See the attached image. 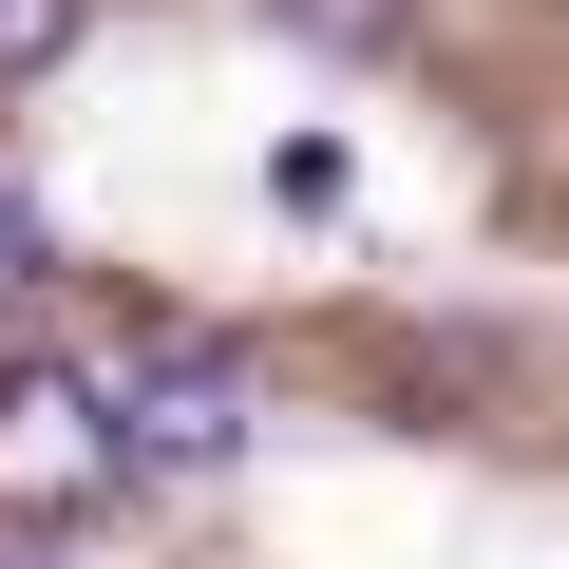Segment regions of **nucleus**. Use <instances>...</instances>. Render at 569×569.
Instances as JSON below:
<instances>
[{"label": "nucleus", "mask_w": 569, "mask_h": 569, "mask_svg": "<svg viewBox=\"0 0 569 569\" xmlns=\"http://www.w3.org/2000/svg\"><path fill=\"white\" fill-rule=\"evenodd\" d=\"M20 284H39V209L0 190V305H20Z\"/></svg>", "instance_id": "6"}, {"label": "nucleus", "mask_w": 569, "mask_h": 569, "mask_svg": "<svg viewBox=\"0 0 569 569\" xmlns=\"http://www.w3.org/2000/svg\"><path fill=\"white\" fill-rule=\"evenodd\" d=\"M0 569H58V550H0Z\"/></svg>", "instance_id": "7"}, {"label": "nucleus", "mask_w": 569, "mask_h": 569, "mask_svg": "<svg viewBox=\"0 0 569 569\" xmlns=\"http://www.w3.org/2000/svg\"><path fill=\"white\" fill-rule=\"evenodd\" d=\"M284 20H305V39H361V58H380V39H399V0H284Z\"/></svg>", "instance_id": "5"}, {"label": "nucleus", "mask_w": 569, "mask_h": 569, "mask_svg": "<svg viewBox=\"0 0 569 569\" xmlns=\"http://www.w3.org/2000/svg\"><path fill=\"white\" fill-rule=\"evenodd\" d=\"M266 209L323 228V209H342V133H284V152H266Z\"/></svg>", "instance_id": "3"}, {"label": "nucleus", "mask_w": 569, "mask_h": 569, "mask_svg": "<svg viewBox=\"0 0 569 569\" xmlns=\"http://www.w3.org/2000/svg\"><path fill=\"white\" fill-rule=\"evenodd\" d=\"M114 437H133V475H190V456L228 475V456H247V380H228V361H133V380H114Z\"/></svg>", "instance_id": "2"}, {"label": "nucleus", "mask_w": 569, "mask_h": 569, "mask_svg": "<svg viewBox=\"0 0 569 569\" xmlns=\"http://www.w3.org/2000/svg\"><path fill=\"white\" fill-rule=\"evenodd\" d=\"M77 20H96V0H0V77H39V58H77Z\"/></svg>", "instance_id": "4"}, {"label": "nucleus", "mask_w": 569, "mask_h": 569, "mask_svg": "<svg viewBox=\"0 0 569 569\" xmlns=\"http://www.w3.org/2000/svg\"><path fill=\"white\" fill-rule=\"evenodd\" d=\"M114 475H133L114 380H0V493H20V512H96Z\"/></svg>", "instance_id": "1"}]
</instances>
